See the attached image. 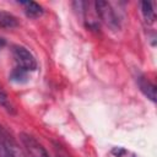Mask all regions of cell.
<instances>
[{
    "label": "cell",
    "instance_id": "cell-8",
    "mask_svg": "<svg viewBox=\"0 0 157 157\" xmlns=\"http://www.w3.org/2000/svg\"><path fill=\"white\" fill-rule=\"evenodd\" d=\"M141 13L147 25H153L156 21V12L153 10V5L150 1H142L141 4Z\"/></svg>",
    "mask_w": 157,
    "mask_h": 157
},
{
    "label": "cell",
    "instance_id": "cell-2",
    "mask_svg": "<svg viewBox=\"0 0 157 157\" xmlns=\"http://www.w3.org/2000/svg\"><path fill=\"white\" fill-rule=\"evenodd\" d=\"M94 9L98 15V17L101 18V21L103 23H105L110 29L113 31H118L120 28V21L119 17L115 12V10L113 9V6L107 2V1H96L94 2Z\"/></svg>",
    "mask_w": 157,
    "mask_h": 157
},
{
    "label": "cell",
    "instance_id": "cell-7",
    "mask_svg": "<svg viewBox=\"0 0 157 157\" xmlns=\"http://www.w3.org/2000/svg\"><path fill=\"white\" fill-rule=\"evenodd\" d=\"M20 25L18 22V18L7 12V11H2L0 10V28H5V29H11V28H15Z\"/></svg>",
    "mask_w": 157,
    "mask_h": 157
},
{
    "label": "cell",
    "instance_id": "cell-1",
    "mask_svg": "<svg viewBox=\"0 0 157 157\" xmlns=\"http://www.w3.org/2000/svg\"><path fill=\"white\" fill-rule=\"evenodd\" d=\"M0 157H25L10 131L0 125Z\"/></svg>",
    "mask_w": 157,
    "mask_h": 157
},
{
    "label": "cell",
    "instance_id": "cell-5",
    "mask_svg": "<svg viewBox=\"0 0 157 157\" xmlns=\"http://www.w3.org/2000/svg\"><path fill=\"white\" fill-rule=\"evenodd\" d=\"M137 83H139V87L140 90L142 91V93L152 102H156V86L153 82H151L148 80V77L141 75L139 76L137 78Z\"/></svg>",
    "mask_w": 157,
    "mask_h": 157
},
{
    "label": "cell",
    "instance_id": "cell-9",
    "mask_svg": "<svg viewBox=\"0 0 157 157\" xmlns=\"http://www.w3.org/2000/svg\"><path fill=\"white\" fill-rule=\"evenodd\" d=\"M28 74L29 72H27V71H25V70H22V69H18V67H13L12 69V71L10 72V80L12 81V82H15V83H25V82H27V80H28Z\"/></svg>",
    "mask_w": 157,
    "mask_h": 157
},
{
    "label": "cell",
    "instance_id": "cell-3",
    "mask_svg": "<svg viewBox=\"0 0 157 157\" xmlns=\"http://www.w3.org/2000/svg\"><path fill=\"white\" fill-rule=\"evenodd\" d=\"M12 55L16 63V67L22 69L27 72L34 71L37 69V60L27 48L22 45H15L12 48Z\"/></svg>",
    "mask_w": 157,
    "mask_h": 157
},
{
    "label": "cell",
    "instance_id": "cell-12",
    "mask_svg": "<svg viewBox=\"0 0 157 157\" xmlns=\"http://www.w3.org/2000/svg\"><path fill=\"white\" fill-rule=\"evenodd\" d=\"M5 44H6V42H5V39L0 37V50H1L2 48H4V45H5Z\"/></svg>",
    "mask_w": 157,
    "mask_h": 157
},
{
    "label": "cell",
    "instance_id": "cell-4",
    "mask_svg": "<svg viewBox=\"0 0 157 157\" xmlns=\"http://www.w3.org/2000/svg\"><path fill=\"white\" fill-rule=\"evenodd\" d=\"M20 140L22 145L25 146L27 153L29 157H50L45 147L32 135L27 132H21L20 134Z\"/></svg>",
    "mask_w": 157,
    "mask_h": 157
},
{
    "label": "cell",
    "instance_id": "cell-10",
    "mask_svg": "<svg viewBox=\"0 0 157 157\" xmlns=\"http://www.w3.org/2000/svg\"><path fill=\"white\" fill-rule=\"evenodd\" d=\"M0 107H2L6 112H9V113H11V114H15L16 112H15V107H13V104L11 103V101H10V98H9V96H7V93L0 87Z\"/></svg>",
    "mask_w": 157,
    "mask_h": 157
},
{
    "label": "cell",
    "instance_id": "cell-11",
    "mask_svg": "<svg viewBox=\"0 0 157 157\" xmlns=\"http://www.w3.org/2000/svg\"><path fill=\"white\" fill-rule=\"evenodd\" d=\"M54 150H55L56 157H71V156L67 153V151H66L63 146H60L59 144H54Z\"/></svg>",
    "mask_w": 157,
    "mask_h": 157
},
{
    "label": "cell",
    "instance_id": "cell-6",
    "mask_svg": "<svg viewBox=\"0 0 157 157\" xmlns=\"http://www.w3.org/2000/svg\"><path fill=\"white\" fill-rule=\"evenodd\" d=\"M20 5L23 7L25 13L29 18H37V17H40L44 13L43 7L39 4H37V2H33V1H23V2H20Z\"/></svg>",
    "mask_w": 157,
    "mask_h": 157
}]
</instances>
